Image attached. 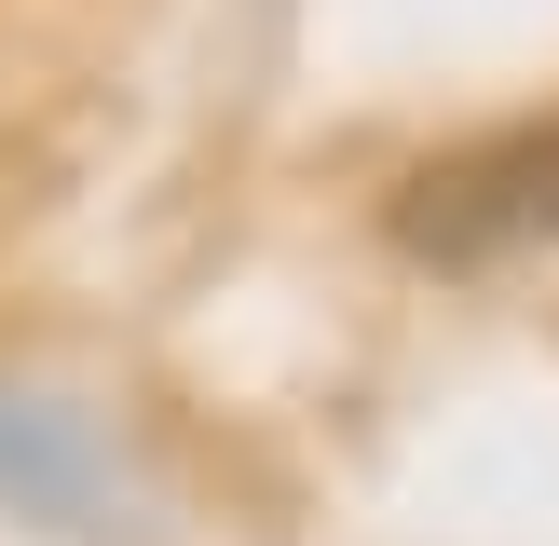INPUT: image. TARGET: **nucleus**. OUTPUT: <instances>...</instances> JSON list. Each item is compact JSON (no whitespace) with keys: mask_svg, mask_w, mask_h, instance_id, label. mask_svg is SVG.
Listing matches in <instances>:
<instances>
[{"mask_svg":"<svg viewBox=\"0 0 559 546\" xmlns=\"http://www.w3.org/2000/svg\"><path fill=\"white\" fill-rule=\"evenodd\" d=\"M0 491H14L27 519H55V533H109V451L69 424V410H0Z\"/></svg>","mask_w":559,"mask_h":546,"instance_id":"2","label":"nucleus"},{"mask_svg":"<svg viewBox=\"0 0 559 546\" xmlns=\"http://www.w3.org/2000/svg\"><path fill=\"white\" fill-rule=\"evenodd\" d=\"M382 233L424 273H506V260H533V246H559V123H491V136H464V151L409 164L396 205H382Z\"/></svg>","mask_w":559,"mask_h":546,"instance_id":"1","label":"nucleus"}]
</instances>
